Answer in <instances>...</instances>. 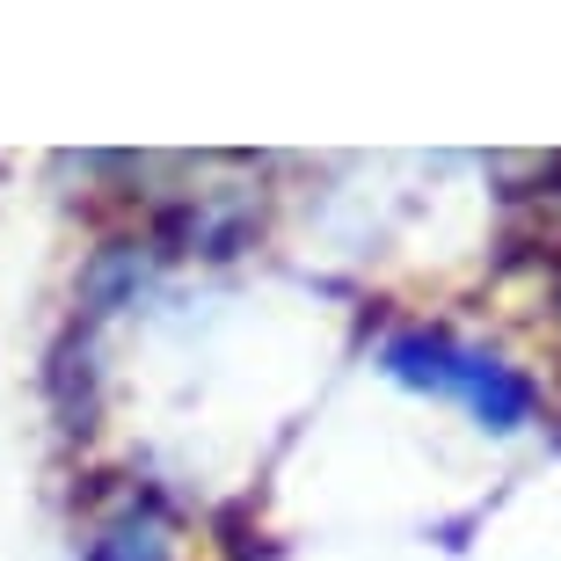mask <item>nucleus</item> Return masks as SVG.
<instances>
[{"label": "nucleus", "instance_id": "1", "mask_svg": "<svg viewBox=\"0 0 561 561\" xmlns=\"http://www.w3.org/2000/svg\"><path fill=\"white\" fill-rule=\"evenodd\" d=\"M379 365H387L401 387L459 401V409L474 423H489V431H525L533 409H540L533 379H518L511 365H496V357H481V351H459L445 335H394V343L379 351Z\"/></svg>", "mask_w": 561, "mask_h": 561}, {"label": "nucleus", "instance_id": "2", "mask_svg": "<svg viewBox=\"0 0 561 561\" xmlns=\"http://www.w3.org/2000/svg\"><path fill=\"white\" fill-rule=\"evenodd\" d=\"M88 561H168V525L153 518V511H139V503H131L125 518H110L103 533H95Z\"/></svg>", "mask_w": 561, "mask_h": 561}]
</instances>
